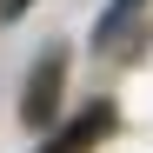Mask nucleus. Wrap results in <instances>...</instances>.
<instances>
[{
	"instance_id": "7ed1b4c3",
	"label": "nucleus",
	"mask_w": 153,
	"mask_h": 153,
	"mask_svg": "<svg viewBox=\"0 0 153 153\" xmlns=\"http://www.w3.org/2000/svg\"><path fill=\"white\" fill-rule=\"evenodd\" d=\"M27 7H33V0H0V13H7V20H13V13H27Z\"/></svg>"
},
{
	"instance_id": "f03ea898",
	"label": "nucleus",
	"mask_w": 153,
	"mask_h": 153,
	"mask_svg": "<svg viewBox=\"0 0 153 153\" xmlns=\"http://www.w3.org/2000/svg\"><path fill=\"white\" fill-rule=\"evenodd\" d=\"M140 7H146V0H107V13H100V27H93V33H100V40H113V33L126 27V20L140 13Z\"/></svg>"
},
{
	"instance_id": "f257e3e1",
	"label": "nucleus",
	"mask_w": 153,
	"mask_h": 153,
	"mask_svg": "<svg viewBox=\"0 0 153 153\" xmlns=\"http://www.w3.org/2000/svg\"><path fill=\"white\" fill-rule=\"evenodd\" d=\"M53 87H60V53H47L27 80V100H20V120L27 126H47V107H53Z\"/></svg>"
}]
</instances>
